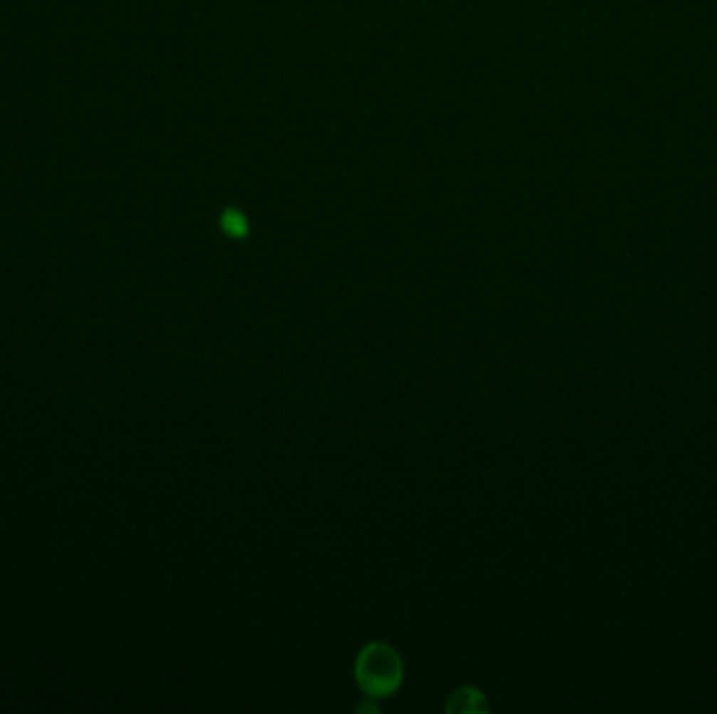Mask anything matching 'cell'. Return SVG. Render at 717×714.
<instances>
[{"instance_id":"6da1fadb","label":"cell","mask_w":717,"mask_h":714,"mask_svg":"<svg viewBox=\"0 0 717 714\" xmlns=\"http://www.w3.org/2000/svg\"><path fill=\"white\" fill-rule=\"evenodd\" d=\"M405 675L399 651L382 641L367 643L355 660V681L367 698H386L394 693Z\"/></svg>"},{"instance_id":"7a4b0ae2","label":"cell","mask_w":717,"mask_h":714,"mask_svg":"<svg viewBox=\"0 0 717 714\" xmlns=\"http://www.w3.org/2000/svg\"><path fill=\"white\" fill-rule=\"evenodd\" d=\"M445 710L449 714H478L487 713L489 710V702L485 698V693L478 687L472 685H464L459 689H455L447 704Z\"/></svg>"},{"instance_id":"3957f363","label":"cell","mask_w":717,"mask_h":714,"mask_svg":"<svg viewBox=\"0 0 717 714\" xmlns=\"http://www.w3.org/2000/svg\"><path fill=\"white\" fill-rule=\"evenodd\" d=\"M223 228L231 237H244L248 233V223H246V216L237 210H229L225 212L223 216Z\"/></svg>"}]
</instances>
